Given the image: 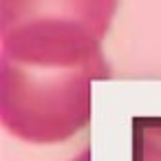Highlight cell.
<instances>
[{
    "label": "cell",
    "instance_id": "1",
    "mask_svg": "<svg viewBox=\"0 0 161 161\" xmlns=\"http://www.w3.org/2000/svg\"><path fill=\"white\" fill-rule=\"evenodd\" d=\"M0 119L20 141L62 143L88 126L95 80L110 66L102 38L71 20H33L0 31Z\"/></svg>",
    "mask_w": 161,
    "mask_h": 161
},
{
    "label": "cell",
    "instance_id": "2",
    "mask_svg": "<svg viewBox=\"0 0 161 161\" xmlns=\"http://www.w3.org/2000/svg\"><path fill=\"white\" fill-rule=\"evenodd\" d=\"M117 5L119 0H0V31L33 20H71L104 40Z\"/></svg>",
    "mask_w": 161,
    "mask_h": 161
},
{
    "label": "cell",
    "instance_id": "3",
    "mask_svg": "<svg viewBox=\"0 0 161 161\" xmlns=\"http://www.w3.org/2000/svg\"><path fill=\"white\" fill-rule=\"evenodd\" d=\"M132 161H161V117L132 119Z\"/></svg>",
    "mask_w": 161,
    "mask_h": 161
},
{
    "label": "cell",
    "instance_id": "4",
    "mask_svg": "<svg viewBox=\"0 0 161 161\" xmlns=\"http://www.w3.org/2000/svg\"><path fill=\"white\" fill-rule=\"evenodd\" d=\"M73 161H91V150H88V148H84V150H82Z\"/></svg>",
    "mask_w": 161,
    "mask_h": 161
}]
</instances>
